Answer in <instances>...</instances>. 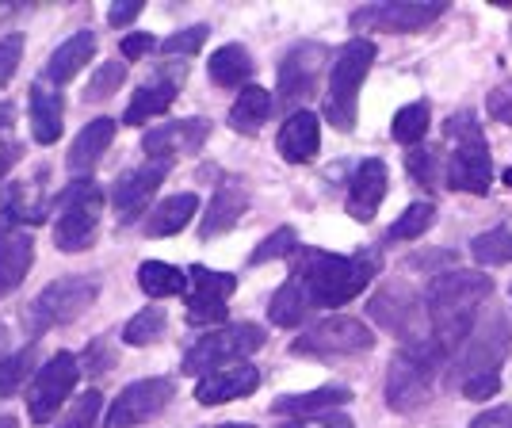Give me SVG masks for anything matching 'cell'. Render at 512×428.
I'll return each instance as SVG.
<instances>
[{
	"label": "cell",
	"mask_w": 512,
	"mask_h": 428,
	"mask_svg": "<svg viewBox=\"0 0 512 428\" xmlns=\"http://www.w3.org/2000/svg\"><path fill=\"white\" fill-rule=\"evenodd\" d=\"M493 295V279L486 272H440L425 291V314L432 325V341L444 352H459L478 325V306Z\"/></svg>",
	"instance_id": "6da1fadb"
},
{
	"label": "cell",
	"mask_w": 512,
	"mask_h": 428,
	"mask_svg": "<svg viewBox=\"0 0 512 428\" xmlns=\"http://www.w3.org/2000/svg\"><path fill=\"white\" fill-rule=\"evenodd\" d=\"M379 272L375 253H356V257H337V253H321V249H302L295 264V279H302L306 295L314 306L337 310L367 291V283Z\"/></svg>",
	"instance_id": "7a4b0ae2"
},
{
	"label": "cell",
	"mask_w": 512,
	"mask_h": 428,
	"mask_svg": "<svg viewBox=\"0 0 512 428\" xmlns=\"http://www.w3.org/2000/svg\"><path fill=\"white\" fill-rule=\"evenodd\" d=\"M444 348L432 341L406 344L402 352H394V360L386 367V406L394 413H413L432 398V386L444 364Z\"/></svg>",
	"instance_id": "3957f363"
},
{
	"label": "cell",
	"mask_w": 512,
	"mask_h": 428,
	"mask_svg": "<svg viewBox=\"0 0 512 428\" xmlns=\"http://www.w3.org/2000/svg\"><path fill=\"white\" fill-rule=\"evenodd\" d=\"M444 130H448V138L455 142L448 165H444V184H448L451 192L486 195L493 184V161L478 119L470 111H459V115H451Z\"/></svg>",
	"instance_id": "277c9868"
},
{
	"label": "cell",
	"mask_w": 512,
	"mask_h": 428,
	"mask_svg": "<svg viewBox=\"0 0 512 428\" xmlns=\"http://www.w3.org/2000/svg\"><path fill=\"white\" fill-rule=\"evenodd\" d=\"M375 65V43L371 39H352L337 54V62L329 69V96H325V119L337 130L356 127V96L363 81Z\"/></svg>",
	"instance_id": "5b68a950"
},
{
	"label": "cell",
	"mask_w": 512,
	"mask_h": 428,
	"mask_svg": "<svg viewBox=\"0 0 512 428\" xmlns=\"http://www.w3.org/2000/svg\"><path fill=\"white\" fill-rule=\"evenodd\" d=\"M96 299H100V279L96 276L54 279L27 306V329L31 333H50L58 325H69V321L81 318L85 310H92Z\"/></svg>",
	"instance_id": "8992f818"
},
{
	"label": "cell",
	"mask_w": 512,
	"mask_h": 428,
	"mask_svg": "<svg viewBox=\"0 0 512 428\" xmlns=\"http://www.w3.org/2000/svg\"><path fill=\"white\" fill-rule=\"evenodd\" d=\"M100 214H104V188L92 180L69 184L62 195V207L54 218V245L62 253H85L100 234Z\"/></svg>",
	"instance_id": "52a82bcc"
},
{
	"label": "cell",
	"mask_w": 512,
	"mask_h": 428,
	"mask_svg": "<svg viewBox=\"0 0 512 428\" xmlns=\"http://www.w3.org/2000/svg\"><path fill=\"white\" fill-rule=\"evenodd\" d=\"M264 348V329L253 325V321H237V325H226V329H214L207 337L184 352V371L188 375H211L218 367H230V364H245V356H253Z\"/></svg>",
	"instance_id": "ba28073f"
},
{
	"label": "cell",
	"mask_w": 512,
	"mask_h": 428,
	"mask_svg": "<svg viewBox=\"0 0 512 428\" xmlns=\"http://www.w3.org/2000/svg\"><path fill=\"white\" fill-rule=\"evenodd\" d=\"M81 379V360L73 352H54L39 371H35V383H31V394H27V417L43 428L50 425L62 406L69 402L73 386Z\"/></svg>",
	"instance_id": "9c48e42d"
},
{
	"label": "cell",
	"mask_w": 512,
	"mask_h": 428,
	"mask_svg": "<svg viewBox=\"0 0 512 428\" xmlns=\"http://www.w3.org/2000/svg\"><path fill=\"white\" fill-rule=\"evenodd\" d=\"M371 348H375V333H371L360 318H348V314L318 321L314 329L302 333L299 341H291V352H295V356H318V360L360 356V352H371Z\"/></svg>",
	"instance_id": "30bf717a"
},
{
	"label": "cell",
	"mask_w": 512,
	"mask_h": 428,
	"mask_svg": "<svg viewBox=\"0 0 512 428\" xmlns=\"http://www.w3.org/2000/svg\"><path fill=\"white\" fill-rule=\"evenodd\" d=\"M172 394H176V383L165 379V375H153V379H138V383L123 386L119 398L107 409L104 428H142L157 413H165Z\"/></svg>",
	"instance_id": "8fae6325"
},
{
	"label": "cell",
	"mask_w": 512,
	"mask_h": 428,
	"mask_svg": "<svg viewBox=\"0 0 512 428\" xmlns=\"http://www.w3.org/2000/svg\"><path fill=\"white\" fill-rule=\"evenodd\" d=\"M444 0H394V4H371L352 16L356 31H386V35H409L444 16Z\"/></svg>",
	"instance_id": "7c38bea8"
},
{
	"label": "cell",
	"mask_w": 512,
	"mask_h": 428,
	"mask_svg": "<svg viewBox=\"0 0 512 428\" xmlns=\"http://www.w3.org/2000/svg\"><path fill=\"white\" fill-rule=\"evenodd\" d=\"M509 352V321L505 318H490L486 325H478L470 333V341L455 352V383L463 386L467 379H478V375H497V367Z\"/></svg>",
	"instance_id": "4fadbf2b"
},
{
	"label": "cell",
	"mask_w": 512,
	"mask_h": 428,
	"mask_svg": "<svg viewBox=\"0 0 512 428\" xmlns=\"http://www.w3.org/2000/svg\"><path fill=\"white\" fill-rule=\"evenodd\" d=\"M367 310H371V318L379 321L386 333H394L398 341H406V344L428 341V337H421V318H428L425 299L417 302V295L409 291L406 283H386L383 291L371 299Z\"/></svg>",
	"instance_id": "5bb4252c"
},
{
	"label": "cell",
	"mask_w": 512,
	"mask_h": 428,
	"mask_svg": "<svg viewBox=\"0 0 512 428\" xmlns=\"http://www.w3.org/2000/svg\"><path fill=\"white\" fill-rule=\"evenodd\" d=\"M237 291V279L230 272H211L203 264H195L188 272V321L207 325V321L226 318V299Z\"/></svg>",
	"instance_id": "9a60e30c"
},
{
	"label": "cell",
	"mask_w": 512,
	"mask_h": 428,
	"mask_svg": "<svg viewBox=\"0 0 512 428\" xmlns=\"http://www.w3.org/2000/svg\"><path fill=\"white\" fill-rule=\"evenodd\" d=\"M325 65V46L318 43H299L291 46L279 62V100L283 104H299L306 96H314Z\"/></svg>",
	"instance_id": "2e32d148"
},
{
	"label": "cell",
	"mask_w": 512,
	"mask_h": 428,
	"mask_svg": "<svg viewBox=\"0 0 512 428\" xmlns=\"http://www.w3.org/2000/svg\"><path fill=\"white\" fill-rule=\"evenodd\" d=\"M211 134V123L207 119H180V123H165V127L146 130L142 138V150L150 161H161L169 165L172 157H184V153H195Z\"/></svg>",
	"instance_id": "e0dca14e"
},
{
	"label": "cell",
	"mask_w": 512,
	"mask_h": 428,
	"mask_svg": "<svg viewBox=\"0 0 512 428\" xmlns=\"http://www.w3.org/2000/svg\"><path fill=\"white\" fill-rule=\"evenodd\" d=\"M165 176H169V165H161V161H146V165H138V169H130L119 176V184H115V214L123 218V222H134L138 214L146 211V203H150L157 188L165 184Z\"/></svg>",
	"instance_id": "ac0fdd59"
},
{
	"label": "cell",
	"mask_w": 512,
	"mask_h": 428,
	"mask_svg": "<svg viewBox=\"0 0 512 428\" xmlns=\"http://www.w3.org/2000/svg\"><path fill=\"white\" fill-rule=\"evenodd\" d=\"M386 188H390V172H386V161L379 157H367L356 165L352 172V184H348V214L356 222H371L379 214V203L386 199Z\"/></svg>",
	"instance_id": "d6986e66"
},
{
	"label": "cell",
	"mask_w": 512,
	"mask_h": 428,
	"mask_svg": "<svg viewBox=\"0 0 512 428\" xmlns=\"http://www.w3.org/2000/svg\"><path fill=\"white\" fill-rule=\"evenodd\" d=\"M256 386H260V371H256L253 364L218 367V371L203 375V379L195 383V402H199V406H222V402L249 398Z\"/></svg>",
	"instance_id": "ffe728a7"
},
{
	"label": "cell",
	"mask_w": 512,
	"mask_h": 428,
	"mask_svg": "<svg viewBox=\"0 0 512 428\" xmlns=\"http://www.w3.org/2000/svg\"><path fill=\"white\" fill-rule=\"evenodd\" d=\"M245 211H249V188H245V180L230 176V180H222V184L214 188L211 203H207V214H203V222H199V234L207 237V241L218 234H226V230H234L237 222L245 218Z\"/></svg>",
	"instance_id": "44dd1931"
},
{
	"label": "cell",
	"mask_w": 512,
	"mask_h": 428,
	"mask_svg": "<svg viewBox=\"0 0 512 428\" xmlns=\"http://www.w3.org/2000/svg\"><path fill=\"white\" fill-rule=\"evenodd\" d=\"M180 81H184V69H180V65H176L172 73H157L153 81H146V85L134 92L123 123H127V127H146L150 119L165 115L172 107V100H176V92H180Z\"/></svg>",
	"instance_id": "7402d4cb"
},
{
	"label": "cell",
	"mask_w": 512,
	"mask_h": 428,
	"mask_svg": "<svg viewBox=\"0 0 512 428\" xmlns=\"http://www.w3.org/2000/svg\"><path fill=\"white\" fill-rule=\"evenodd\" d=\"M276 146H279V153H283V161H291V165L314 161L321 150V119L314 111H295V115H287V123L279 127Z\"/></svg>",
	"instance_id": "603a6c76"
},
{
	"label": "cell",
	"mask_w": 512,
	"mask_h": 428,
	"mask_svg": "<svg viewBox=\"0 0 512 428\" xmlns=\"http://www.w3.org/2000/svg\"><path fill=\"white\" fill-rule=\"evenodd\" d=\"M35 264V241L23 230H0V299L20 287Z\"/></svg>",
	"instance_id": "cb8c5ba5"
},
{
	"label": "cell",
	"mask_w": 512,
	"mask_h": 428,
	"mask_svg": "<svg viewBox=\"0 0 512 428\" xmlns=\"http://www.w3.org/2000/svg\"><path fill=\"white\" fill-rule=\"evenodd\" d=\"M31 134H35V142L39 146H54L58 138H62V127H65V104L62 96L54 92V85H46V81H35L31 85Z\"/></svg>",
	"instance_id": "d4e9b609"
},
{
	"label": "cell",
	"mask_w": 512,
	"mask_h": 428,
	"mask_svg": "<svg viewBox=\"0 0 512 428\" xmlns=\"http://www.w3.org/2000/svg\"><path fill=\"white\" fill-rule=\"evenodd\" d=\"M92 54H96V35L92 31H77L73 39H65L54 54H50V62L43 69V81L46 85H65V81H73L88 62H92Z\"/></svg>",
	"instance_id": "484cf974"
},
{
	"label": "cell",
	"mask_w": 512,
	"mask_h": 428,
	"mask_svg": "<svg viewBox=\"0 0 512 428\" xmlns=\"http://www.w3.org/2000/svg\"><path fill=\"white\" fill-rule=\"evenodd\" d=\"M352 402L348 386H318L306 394H283L272 402V413H287V417H314V413H329V409Z\"/></svg>",
	"instance_id": "4316f807"
},
{
	"label": "cell",
	"mask_w": 512,
	"mask_h": 428,
	"mask_svg": "<svg viewBox=\"0 0 512 428\" xmlns=\"http://www.w3.org/2000/svg\"><path fill=\"white\" fill-rule=\"evenodd\" d=\"M207 73L218 88H249V77H253V58L241 43H226L218 46L207 62Z\"/></svg>",
	"instance_id": "83f0119b"
},
{
	"label": "cell",
	"mask_w": 512,
	"mask_h": 428,
	"mask_svg": "<svg viewBox=\"0 0 512 428\" xmlns=\"http://www.w3.org/2000/svg\"><path fill=\"white\" fill-rule=\"evenodd\" d=\"M314 310H318V306L310 302L302 279H295V276L287 279L276 295H272V302H268V318H272V325H279V329H295V325H302Z\"/></svg>",
	"instance_id": "f1b7e54d"
},
{
	"label": "cell",
	"mask_w": 512,
	"mask_h": 428,
	"mask_svg": "<svg viewBox=\"0 0 512 428\" xmlns=\"http://www.w3.org/2000/svg\"><path fill=\"white\" fill-rule=\"evenodd\" d=\"M115 138V119H92L88 127H81V134L73 138V150H69V172H88L104 150Z\"/></svg>",
	"instance_id": "f546056e"
},
{
	"label": "cell",
	"mask_w": 512,
	"mask_h": 428,
	"mask_svg": "<svg viewBox=\"0 0 512 428\" xmlns=\"http://www.w3.org/2000/svg\"><path fill=\"white\" fill-rule=\"evenodd\" d=\"M195 211H199V199H195L192 192L169 195L165 203H157V207L150 211V218H146V234H150V237L180 234V230H184V226L195 218Z\"/></svg>",
	"instance_id": "4dcf8cb0"
},
{
	"label": "cell",
	"mask_w": 512,
	"mask_h": 428,
	"mask_svg": "<svg viewBox=\"0 0 512 428\" xmlns=\"http://www.w3.org/2000/svg\"><path fill=\"white\" fill-rule=\"evenodd\" d=\"M272 107H276L272 92H264L260 85L241 88V92H237V100H234V107H230V127H234L237 134H256V130L268 123Z\"/></svg>",
	"instance_id": "1f68e13d"
},
{
	"label": "cell",
	"mask_w": 512,
	"mask_h": 428,
	"mask_svg": "<svg viewBox=\"0 0 512 428\" xmlns=\"http://www.w3.org/2000/svg\"><path fill=\"white\" fill-rule=\"evenodd\" d=\"M43 172L46 169H39L31 180H16V184H8V199H4V214H8V218H20V222H43L46 195H43V188H35V180H43Z\"/></svg>",
	"instance_id": "d6a6232c"
},
{
	"label": "cell",
	"mask_w": 512,
	"mask_h": 428,
	"mask_svg": "<svg viewBox=\"0 0 512 428\" xmlns=\"http://www.w3.org/2000/svg\"><path fill=\"white\" fill-rule=\"evenodd\" d=\"M138 287H142L150 299H172V295H184V291H188V276H184L176 264L146 260V264L138 268Z\"/></svg>",
	"instance_id": "836d02e7"
},
{
	"label": "cell",
	"mask_w": 512,
	"mask_h": 428,
	"mask_svg": "<svg viewBox=\"0 0 512 428\" xmlns=\"http://www.w3.org/2000/svg\"><path fill=\"white\" fill-rule=\"evenodd\" d=\"M428 119H432V111H428L425 100H417V104H406L398 115H394V123H390V134H394V142H402V146H421V138L428 134Z\"/></svg>",
	"instance_id": "e575fe53"
},
{
	"label": "cell",
	"mask_w": 512,
	"mask_h": 428,
	"mask_svg": "<svg viewBox=\"0 0 512 428\" xmlns=\"http://www.w3.org/2000/svg\"><path fill=\"white\" fill-rule=\"evenodd\" d=\"M470 253L478 264H512V230L509 226H497V230H486L470 241Z\"/></svg>",
	"instance_id": "d590c367"
},
{
	"label": "cell",
	"mask_w": 512,
	"mask_h": 428,
	"mask_svg": "<svg viewBox=\"0 0 512 428\" xmlns=\"http://www.w3.org/2000/svg\"><path fill=\"white\" fill-rule=\"evenodd\" d=\"M432 222H436V207L432 203H409L406 211H402V218L390 226V241H417L421 234H428L432 230Z\"/></svg>",
	"instance_id": "8d00e7d4"
},
{
	"label": "cell",
	"mask_w": 512,
	"mask_h": 428,
	"mask_svg": "<svg viewBox=\"0 0 512 428\" xmlns=\"http://www.w3.org/2000/svg\"><path fill=\"white\" fill-rule=\"evenodd\" d=\"M31 371H35V344H27L20 352L4 356V360H0V398H12V394L27 383Z\"/></svg>",
	"instance_id": "74e56055"
},
{
	"label": "cell",
	"mask_w": 512,
	"mask_h": 428,
	"mask_svg": "<svg viewBox=\"0 0 512 428\" xmlns=\"http://www.w3.org/2000/svg\"><path fill=\"white\" fill-rule=\"evenodd\" d=\"M165 310H138L134 318L123 325V341L134 344V348H146V344H153L161 333H165Z\"/></svg>",
	"instance_id": "f35d334b"
},
{
	"label": "cell",
	"mask_w": 512,
	"mask_h": 428,
	"mask_svg": "<svg viewBox=\"0 0 512 428\" xmlns=\"http://www.w3.org/2000/svg\"><path fill=\"white\" fill-rule=\"evenodd\" d=\"M100 409H104L100 390H85V394H81L73 406L65 409V417L54 428H96V421H100Z\"/></svg>",
	"instance_id": "ab89813d"
},
{
	"label": "cell",
	"mask_w": 512,
	"mask_h": 428,
	"mask_svg": "<svg viewBox=\"0 0 512 428\" xmlns=\"http://www.w3.org/2000/svg\"><path fill=\"white\" fill-rule=\"evenodd\" d=\"M127 81V65L119 62H104L96 73H92V81L85 88V100H107V96H115L119 88Z\"/></svg>",
	"instance_id": "60d3db41"
},
{
	"label": "cell",
	"mask_w": 512,
	"mask_h": 428,
	"mask_svg": "<svg viewBox=\"0 0 512 428\" xmlns=\"http://www.w3.org/2000/svg\"><path fill=\"white\" fill-rule=\"evenodd\" d=\"M295 245H299L295 230H291V226H279L276 234H268L260 245H256L253 257H249V264H268V260L287 257V253H295Z\"/></svg>",
	"instance_id": "b9f144b4"
},
{
	"label": "cell",
	"mask_w": 512,
	"mask_h": 428,
	"mask_svg": "<svg viewBox=\"0 0 512 428\" xmlns=\"http://www.w3.org/2000/svg\"><path fill=\"white\" fill-rule=\"evenodd\" d=\"M406 169H409V176L421 184V188H432V184H436V169H440V157H436V150L417 146V150H409Z\"/></svg>",
	"instance_id": "7bdbcfd3"
},
{
	"label": "cell",
	"mask_w": 512,
	"mask_h": 428,
	"mask_svg": "<svg viewBox=\"0 0 512 428\" xmlns=\"http://www.w3.org/2000/svg\"><path fill=\"white\" fill-rule=\"evenodd\" d=\"M207 35H211V27L207 23H195V27H184V31H176L172 39H165V54H195V50H203L207 43Z\"/></svg>",
	"instance_id": "ee69618b"
},
{
	"label": "cell",
	"mask_w": 512,
	"mask_h": 428,
	"mask_svg": "<svg viewBox=\"0 0 512 428\" xmlns=\"http://www.w3.org/2000/svg\"><path fill=\"white\" fill-rule=\"evenodd\" d=\"M20 62H23V35L12 31V35H4V39H0V88L16 77Z\"/></svg>",
	"instance_id": "f6af8a7d"
},
{
	"label": "cell",
	"mask_w": 512,
	"mask_h": 428,
	"mask_svg": "<svg viewBox=\"0 0 512 428\" xmlns=\"http://www.w3.org/2000/svg\"><path fill=\"white\" fill-rule=\"evenodd\" d=\"M283 428H356V425H352V417L344 409H329V413H314V417H295V421H287Z\"/></svg>",
	"instance_id": "bcb514c9"
},
{
	"label": "cell",
	"mask_w": 512,
	"mask_h": 428,
	"mask_svg": "<svg viewBox=\"0 0 512 428\" xmlns=\"http://www.w3.org/2000/svg\"><path fill=\"white\" fill-rule=\"evenodd\" d=\"M486 111H490L497 123H509L512 127V85L493 88L490 96H486Z\"/></svg>",
	"instance_id": "7dc6e473"
},
{
	"label": "cell",
	"mask_w": 512,
	"mask_h": 428,
	"mask_svg": "<svg viewBox=\"0 0 512 428\" xmlns=\"http://www.w3.org/2000/svg\"><path fill=\"white\" fill-rule=\"evenodd\" d=\"M501 390V375H478V379H467L463 383V394H467L470 402H486Z\"/></svg>",
	"instance_id": "c3c4849f"
},
{
	"label": "cell",
	"mask_w": 512,
	"mask_h": 428,
	"mask_svg": "<svg viewBox=\"0 0 512 428\" xmlns=\"http://www.w3.org/2000/svg\"><path fill=\"white\" fill-rule=\"evenodd\" d=\"M138 12H142V0H115L111 12H107V23L111 27H127V23L138 20Z\"/></svg>",
	"instance_id": "681fc988"
},
{
	"label": "cell",
	"mask_w": 512,
	"mask_h": 428,
	"mask_svg": "<svg viewBox=\"0 0 512 428\" xmlns=\"http://www.w3.org/2000/svg\"><path fill=\"white\" fill-rule=\"evenodd\" d=\"M470 428H512V406H497V409H486V413H478Z\"/></svg>",
	"instance_id": "f907efd6"
},
{
	"label": "cell",
	"mask_w": 512,
	"mask_h": 428,
	"mask_svg": "<svg viewBox=\"0 0 512 428\" xmlns=\"http://www.w3.org/2000/svg\"><path fill=\"white\" fill-rule=\"evenodd\" d=\"M153 46H157V39H153L150 31H134V35H127V39H123V54L138 62V58H146V54H150Z\"/></svg>",
	"instance_id": "816d5d0a"
},
{
	"label": "cell",
	"mask_w": 512,
	"mask_h": 428,
	"mask_svg": "<svg viewBox=\"0 0 512 428\" xmlns=\"http://www.w3.org/2000/svg\"><path fill=\"white\" fill-rule=\"evenodd\" d=\"M12 123H16V107L0 104V146L12 138Z\"/></svg>",
	"instance_id": "f5cc1de1"
},
{
	"label": "cell",
	"mask_w": 512,
	"mask_h": 428,
	"mask_svg": "<svg viewBox=\"0 0 512 428\" xmlns=\"http://www.w3.org/2000/svg\"><path fill=\"white\" fill-rule=\"evenodd\" d=\"M20 157V150H12V153H0V180H4V172L12 169V161Z\"/></svg>",
	"instance_id": "db71d44e"
},
{
	"label": "cell",
	"mask_w": 512,
	"mask_h": 428,
	"mask_svg": "<svg viewBox=\"0 0 512 428\" xmlns=\"http://www.w3.org/2000/svg\"><path fill=\"white\" fill-rule=\"evenodd\" d=\"M4 341H8V329H4V321H0V348H4Z\"/></svg>",
	"instance_id": "11a10c76"
},
{
	"label": "cell",
	"mask_w": 512,
	"mask_h": 428,
	"mask_svg": "<svg viewBox=\"0 0 512 428\" xmlns=\"http://www.w3.org/2000/svg\"><path fill=\"white\" fill-rule=\"evenodd\" d=\"M211 428H253V425H211Z\"/></svg>",
	"instance_id": "9f6ffc18"
},
{
	"label": "cell",
	"mask_w": 512,
	"mask_h": 428,
	"mask_svg": "<svg viewBox=\"0 0 512 428\" xmlns=\"http://www.w3.org/2000/svg\"><path fill=\"white\" fill-rule=\"evenodd\" d=\"M4 12H8V8H0V16H4Z\"/></svg>",
	"instance_id": "6f0895ef"
}]
</instances>
